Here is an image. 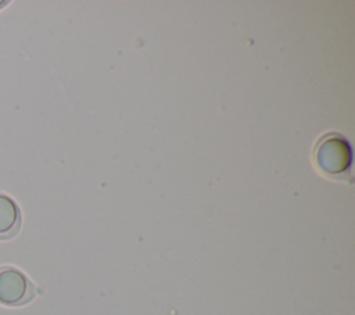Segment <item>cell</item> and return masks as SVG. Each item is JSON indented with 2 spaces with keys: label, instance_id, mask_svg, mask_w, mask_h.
<instances>
[{
  "label": "cell",
  "instance_id": "1",
  "mask_svg": "<svg viewBox=\"0 0 355 315\" xmlns=\"http://www.w3.org/2000/svg\"><path fill=\"white\" fill-rule=\"evenodd\" d=\"M351 147L348 140L338 133H326L315 146L318 168L329 176H343L351 167Z\"/></svg>",
  "mask_w": 355,
  "mask_h": 315
},
{
  "label": "cell",
  "instance_id": "2",
  "mask_svg": "<svg viewBox=\"0 0 355 315\" xmlns=\"http://www.w3.org/2000/svg\"><path fill=\"white\" fill-rule=\"evenodd\" d=\"M36 296V287L31 279L18 268L0 266V304L6 307H21L31 303Z\"/></svg>",
  "mask_w": 355,
  "mask_h": 315
},
{
  "label": "cell",
  "instance_id": "3",
  "mask_svg": "<svg viewBox=\"0 0 355 315\" xmlns=\"http://www.w3.org/2000/svg\"><path fill=\"white\" fill-rule=\"evenodd\" d=\"M21 210L7 194L0 193V240H10L21 229Z\"/></svg>",
  "mask_w": 355,
  "mask_h": 315
},
{
  "label": "cell",
  "instance_id": "4",
  "mask_svg": "<svg viewBox=\"0 0 355 315\" xmlns=\"http://www.w3.org/2000/svg\"><path fill=\"white\" fill-rule=\"evenodd\" d=\"M8 4H10V1H7V0H6V1H4V0H1V1H0V10H1V8H4V7H6V6H8Z\"/></svg>",
  "mask_w": 355,
  "mask_h": 315
}]
</instances>
